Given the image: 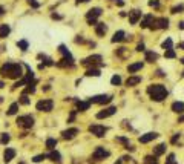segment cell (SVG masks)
Listing matches in <instances>:
<instances>
[{
  "label": "cell",
  "mask_w": 184,
  "mask_h": 164,
  "mask_svg": "<svg viewBox=\"0 0 184 164\" xmlns=\"http://www.w3.org/2000/svg\"><path fill=\"white\" fill-rule=\"evenodd\" d=\"M0 74H2V77H6V78H12V80H16V78H20L23 72H22V65H18V63H11V61H8V63H5L2 68H0Z\"/></svg>",
  "instance_id": "cell-1"
},
{
  "label": "cell",
  "mask_w": 184,
  "mask_h": 164,
  "mask_svg": "<svg viewBox=\"0 0 184 164\" xmlns=\"http://www.w3.org/2000/svg\"><path fill=\"white\" fill-rule=\"evenodd\" d=\"M147 94H149L152 101H163L166 97L169 95L166 86H163V84H150L147 88Z\"/></svg>",
  "instance_id": "cell-2"
},
{
  "label": "cell",
  "mask_w": 184,
  "mask_h": 164,
  "mask_svg": "<svg viewBox=\"0 0 184 164\" xmlns=\"http://www.w3.org/2000/svg\"><path fill=\"white\" fill-rule=\"evenodd\" d=\"M17 126L22 129H31L34 126V117H31V115H22V117H18L17 118Z\"/></svg>",
  "instance_id": "cell-3"
},
{
  "label": "cell",
  "mask_w": 184,
  "mask_h": 164,
  "mask_svg": "<svg viewBox=\"0 0 184 164\" xmlns=\"http://www.w3.org/2000/svg\"><path fill=\"white\" fill-rule=\"evenodd\" d=\"M152 31H157V29H167L169 28V20L166 17H161V18H153V22L150 23L149 26Z\"/></svg>",
  "instance_id": "cell-4"
},
{
  "label": "cell",
  "mask_w": 184,
  "mask_h": 164,
  "mask_svg": "<svg viewBox=\"0 0 184 164\" xmlns=\"http://www.w3.org/2000/svg\"><path fill=\"white\" fill-rule=\"evenodd\" d=\"M110 155V152L109 150H106L104 147H97L95 150H94V153H92V157H91V161L94 160V161H101V160H104V158H108Z\"/></svg>",
  "instance_id": "cell-5"
},
{
  "label": "cell",
  "mask_w": 184,
  "mask_h": 164,
  "mask_svg": "<svg viewBox=\"0 0 184 164\" xmlns=\"http://www.w3.org/2000/svg\"><path fill=\"white\" fill-rule=\"evenodd\" d=\"M101 8H92V9H89L88 11V14H86V20H88V23L89 25H97V18L101 16Z\"/></svg>",
  "instance_id": "cell-6"
},
{
  "label": "cell",
  "mask_w": 184,
  "mask_h": 164,
  "mask_svg": "<svg viewBox=\"0 0 184 164\" xmlns=\"http://www.w3.org/2000/svg\"><path fill=\"white\" fill-rule=\"evenodd\" d=\"M81 65H83V66H86V68L101 66V65H103V63H101V55H91V57L85 58V60L81 61Z\"/></svg>",
  "instance_id": "cell-7"
},
{
  "label": "cell",
  "mask_w": 184,
  "mask_h": 164,
  "mask_svg": "<svg viewBox=\"0 0 184 164\" xmlns=\"http://www.w3.org/2000/svg\"><path fill=\"white\" fill-rule=\"evenodd\" d=\"M36 108H37V110H40V112H51L52 108H54V101H52V100H48V98L40 100L36 104Z\"/></svg>",
  "instance_id": "cell-8"
},
{
  "label": "cell",
  "mask_w": 184,
  "mask_h": 164,
  "mask_svg": "<svg viewBox=\"0 0 184 164\" xmlns=\"http://www.w3.org/2000/svg\"><path fill=\"white\" fill-rule=\"evenodd\" d=\"M89 103H94V104H106V103H110L112 101V95H94L88 100Z\"/></svg>",
  "instance_id": "cell-9"
},
{
  "label": "cell",
  "mask_w": 184,
  "mask_h": 164,
  "mask_svg": "<svg viewBox=\"0 0 184 164\" xmlns=\"http://www.w3.org/2000/svg\"><path fill=\"white\" fill-rule=\"evenodd\" d=\"M89 132H91L92 135L101 138V137H104V133L108 132V128H106V126H101V124H91V126H89Z\"/></svg>",
  "instance_id": "cell-10"
},
{
  "label": "cell",
  "mask_w": 184,
  "mask_h": 164,
  "mask_svg": "<svg viewBox=\"0 0 184 164\" xmlns=\"http://www.w3.org/2000/svg\"><path fill=\"white\" fill-rule=\"evenodd\" d=\"M115 112H117V108H115V106H110V108H106L104 110L98 112V113H97V118H98V120H101V118H108V117H112Z\"/></svg>",
  "instance_id": "cell-11"
},
{
  "label": "cell",
  "mask_w": 184,
  "mask_h": 164,
  "mask_svg": "<svg viewBox=\"0 0 184 164\" xmlns=\"http://www.w3.org/2000/svg\"><path fill=\"white\" fill-rule=\"evenodd\" d=\"M77 135H78V129L77 128H69V129H66V130L61 132V137H63L65 140H72Z\"/></svg>",
  "instance_id": "cell-12"
},
{
  "label": "cell",
  "mask_w": 184,
  "mask_h": 164,
  "mask_svg": "<svg viewBox=\"0 0 184 164\" xmlns=\"http://www.w3.org/2000/svg\"><path fill=\"white\" fill-rule=\"evenodd\" d=\"M141 17H143V14L138 9H133V11L129 12V22H130V25H137L138 20H141Z\"/></svg>",
  "instance_id": "cell-13"
},
{
  "label": "cell",
  "mask_w": 184,
  "mask_h": 164,
  "mask_svg": "<svg viewBox=\"0 0 184 164\" xmlns=\"http://www.w3.org/2000/svg\"><path fill=\"white\" fill-rule=\"evenodd\" d=\"M155 138H158V133H157V132H147V133H144V135H141L138 140H140V143L146 144V143H150V141L155 140Z\"/></svg>",
  "instance_id": "cell-14"
},
{
  "label": "cell",
  "mask_w": 184,
  "mask_h": 164,
  "mask_svg": "<svg viewBox=\"0 0 184 164\" xmlns=\"http://www.w3.org/2000/svg\"><path fill=\"white\" fill-rule=\"evenodd\" d=\"M16 158V150L12 149V147H6V150L3 152V160H5V163H9L11 160H14Z\"/></svg>",
  "instance_id": "cell-15"
},
{
  "label": "cell",
  "mask_w": 184,
  "mask_h": 164,
  "mask_svg": "<svg viewBox=\"0 0 184 164\" xmlns=\"http://www.w3.org/2000/svg\"><path fill=\"white\" fill-rule=\"evenodd\" d=\"M58 51H60V52L63 54V58H65V60H68V61H69L71 65H74L72 55H71V52H69V51L66 49V46H65V45H60V46H58Z\"/></svg>",
  "instance_id": "cell-16"
},
{
  "label": "cell",
  "mask_w": 184,
  "mask_h": 164,
  "mask_svg": "<svg viewBox=\"0 0 184 164\" xmlns=\"http://www.w3.org/2000/svg\"><path fill=\"white\" fill-rule=\"evenodd\" d=\"M95 32L98 37H104V34L108 32V26L104 23H97L95 25Z\"/></svg>",
  "instance_id": "cell-17"
},
{
  "label": "cell",
  "mask_w": 184,
  "mask_h": 164,
  "mask_svg": "<svg viewBox=\"0 0 184 164\" xmlns=\"http://www.w3.org/2000/svg\"><path fill=\"white\" fill-rule=\"evenodd\" d=\"M51 161H54V163H57V164H61V155L57 152V150H51L48 155H46Z\"/></svg>",
  "instance_id": "cell-18"
},
{
  "label": "cell",
  "mask_w": 184,
  "mask_h": 164,
  "mask_svg": "<svg viewBox=\"0 0 184 164\" xmlns=\"http://www.w3.org/2000/svg\"><path fill=\"white\" fill-rule=\"evenodd\" d=\"M138 83H141V77H137V75L129 77L128 80H126V86H128V88H133V86H137Z\"/></svg>",
  "instance_id": "cell-19"
},
{
  "label": "cell",
  "mask_w": 184,
  "mask_h": 164,
  "mask_svg": "<svg viewBox=\"0 0 184 164\" xmlns=\"http://www.w3.org/2000/svg\"><path fill=\"white\" fill-rule=\"evenodd\" d=\"M123 40H126V34H124V31H117L114 37H112V43H118V41H123Z\"/></svg>",
  "instance_id": "cell-20"
},
{
  "label": "cell",
  "mask_w": 184,
  "mask_h": 164,
  "mask_svg": "<svg viewBox=\"0 0 184 164\" xmlns=\"http://www.w3.org/2000/svg\"><path fill=\"white\" fill-rule=\"evenodd\" d=\"M9 32H11L9 25H0V38H6L9 36Z\"/></svg>",
  "instance_id": "cell-21"
},
{
  "label": "cell",
  "mask_w": 184,
  "mask_h": 164,
  "mask_svg": "<svg viewBox=\"0 0 184 164\" xmlns=\"http://www.w3.org/2000/svg\"><path fill=\"white\" fill-rule=\"evenodd\" d=\"M172 110H173L175 113H183L184 112V103H181V101H175V103L172 104Z\"/></svg>",
  "instance_id": "cell-22"
},
{
  "label": "cell",
  "mask_w": 184,
  "mask_h": 164,
  "mask_svg": "<svg viewBox=\"0 0 184 164\" xmlns=\"http://www.w3.org/2000/svg\"><path fill=\"white\" fill-rule=\"evenodd\" d=\"M152 22H153V16H152V14H147V16H144V17H143V20H141V28H149Z\"/></svg>",
  "instance_id": "cell-23"
},
{
  "label": "cell",
  "mask_w": 184,
  "mask_h": 164,
  "mask_svg": "<svg viewBox=\"0 0 184 164\" xmlns=\"http://www.w3.org/2000/svg\"><path fill=\"white\" fill-rule=\"evenodd\" d=\"M115 164H137V161L132 158V157H129V155H126V157H121L118 161Z\"/></svg>",
  "instance_id": "cell-24"
},
{
  "label": "cell",
  "mask_w": 184,
  "mask_h": 164,
  "mask_svg": "<svg viewBox=\"0 0 184 164\" xmlns=\"http://www.w3.org/2000/svg\"><path fill=\"white\" fill-rule=\"evenodd\" d=\"M36 80H32V81H29L28 84H26V88H25V91L23 94H34L36 92Z\"/></svg>",
  "instance_id": "cell-25"
},
{
  "label": "cell",
  "mask_w": 184,
  "mask_h": 164,
  "mask_svg": "<svg viewBox=\"0 0 184 164\" xmlns=\"http://www.w3.org/2000/svg\"><path fill=\"white\" fill-rule=\"evenodd\" d=\"M141 68H143V63H141V61H138V63L129 65V66H128V71H129V74H133V72H137V71H140Z\"/></svg>",
  "instance_id": "cell-26"
},
{
  "label": "cell",
  "mask_w": 184,
  "mask_h": 164,
  "mask_svg": "<svg viewBox=\"0 0 184 164\" xmlns=\"http://www.w3.org/2000/svg\"><path fill=\"white\" fill-rule=\"evenodd\" d=\"M157 60H158V54H157V52H153V51H147L146 52V61L153 63V61H157Z\"/></svg>",
  "instance_id": "cell-27"
},
{
  "label": "cell",
  "mask_w": 184,
  "mask_h": 164,
  "mask_svg": "<svg viewBox=\"0 0 184 164\" xmlns=\"http://www.w3.org/2000/svg\"><path fill=\"white\" fill-rule=\"evenodd\" d=\"M89 106H91V103H89V101H77V109L80 110V112L88 110V109H89Z\"/></svg>",
  "instance_id": "cell-28"
},
{
  "label": "cell",
  "mask_w": 184,
  "mask_h": 164,
  "mask_svg": "<svg viewBox=\"0 0 184 164\" xmlns=\"http://www.w3.org/2000/svg\"><path fill=\"white\" fill-rule=\"evenodd\" d=\"M166 152V144H158V146L153 147V155L155 157H160V155H163Z\"/></svg>",
  "instance_id": "cell-29"
},
{
  "label": "cell",
  "mask_w": 184,
  "mask_h": 164,
  "mask_svg": "<svg viewBox=\"0 0 184 164\" xmlns=\"http://www.w3.org/2000/svg\"><path fill=\"white\" fill-rule=\"evenodd\" d=\"M143 164H158V160H157L155 155H147V157H144Z\"/></svg>",
  "instance_id": "cell-30"
},
{
  "label": "cell",
  "mask_w": 184,
  "mask_h": 164,
  "mask_svg": "<svg viewBox=\"0 0 184 164\" xmlns=\"http://www.w3.org/2000/svg\"><path fill=\"white\" fill-rule=\"evenodd\" d=\"M86 75H88V77H100V75H101V72H100V69L91 68V69H88V71H86Z\"/></svg>",
  "instance_id": "cell-31"
},
{
  "label": "cell",
  "mask_w": 184,
  "mask_h": 164,
  "mask_svg": "<svg viewBox=\"0 0 184 164\" xmlns=\"http://www.w3.org/2000/svg\"><path fill=\"white\" fill-rule=\"evenodd\" d=\"M55 146H57V140H55V138H48V140H46V147H48L49 150H54Z\"/></svg>",
  "instance_id": "cell-32"
},
{
  "label": "cell",
  "mask_w": 184,
  "mask_h": 164,
  "mask_svg": "<svg viewBox=\"0 0 184 164\" xmlns=\"http://www.w3.org/2000/svg\"><path fill=\"white\" fill-rule=\"evenodd\" d=\"M17 110H18V103H12L11 106H9V109H8V115H16L17 113Z\"/></svg>",
  "instance_id": "cell-33"
},
{
  "label": "cell",
  "mask_w": 184,
  "mask_h": 164,
  "mask_svg": "<svg viewBox=\"0 0 184 164\" xmlns=\"http://www.w3.org/2000/svg\"><path fill=\"white\" fill-rule=\"evenodd\" d=\"M163 49H173V43H172V38H166V41H163Z\"/></svg>",
  "instance_id": "cell-34"
},
{
  "label": "cell",
  "mask_w": 184,
  "mask_h": 164,
  "mask_svg": "<svg viewBox=\"0 0 184 164\" xmlns=\"http://www.w3.org/2000/svg\"><path fill=\"white\" fill-rule=\"evenodd\" d=\"M9 140H11L9 133H0V143H2V144H8Z\"/></svg>",
  "instance_id": "cell-35"
},
{
  "label": "cell",
  "mask_w": 184,
  "mask_h": 164,
  "mask_svg": "<svg viewBox=\"0 0 184 164\" xmlns=\"http://www.w3.org/2000/svg\"><path fill=\"white\" fill-rule=\"evenodd\" d=\"M17 46L22 49V51H26L29 45H28V41H26V40H20V41H17Z\"/></svg>",
  "instance_id": "cell-36"
},
{
  "label": "cell",
  "mask_w": 184,
  "mask_h": 164,
  "mask_svg": "<svg viewBox=\"0 0 184 164\" xmlns=\"http://www.w3.org/2000/svg\"><path fill=\"white\" fill-rule=\"evenodd\" d=\"M110 83H112L114 86H118V84L121 83V77H120V75H114V77L110 78Z\"/></svg>",
  "instance_id": "cell-37"
},
{
  "label": "cell",
  "mask_w": 184,
  "mask_h": 164,
  "mask_svg": "<svg viewBox=\"0 0 184 164\" xmlns=\"http://www.w3.org/2000/svg\"><path fill=\"white\" fill-rule=\"evenodd\" d=\"M164 57H166V58H175V57H177V54H175V51H173V49H166Z\"/></svg>",
  "instance_id": "cell-38"
},
{
  "label": "cell",
  "mask_w": 184,
  "mask_h": 164,
  "mask_svg": "<svg viewBox=\"0 0 184 164\" xmlns=\"http://www.w3.org/2000/svg\"><path fill=\"white\" fill-rule=\"evenodd\" d=\"M20 103H22V104H29V103H31V100L28 98V95H26V94H23V95L20 97Z\"/></svg>",
  "instance_id": "cell-39"
},
{
  "label": "cell",
  "mask_w": 184,
  "mask_h": 164,
  "mask_svg": "<svg viewBox=\"0 0 184 164\" xmlns=\"http://www.w3.org/2000/svg\"><path fill=\"white\" fill-rule=\"evenodd\" d=\"M181 11H184L183 5H178V6H173V8H172V14H178V12H181Z\"/></svg>",
  "instance_id": "cell-40"
},
{
  "label": "cell",
  "mask_w": 184,
  "mask_h": 164,
  "mask_svg": "<svg viewBox=\"0 0 184 164\" xmlns=\"http://www.w3.org/2000/svg\"><path fill=\"white\" fill-rule=\"evenodd\" d=\"M166 164H178L175 161V155L173 153H170L169 157H167V160H166Z\"/></svg>",
  "instance_id": "cell-41"
},
{
  "label": "cell",
  "mask_w": 184,
  "mask_h": 164,
  "mask_svg": "<svg viewBox=\"0 0 184 164\" xmlns=\"http://www.w3.org/2000/svg\"><path fill=\"white\" fill-rule=\"evenodd\" d=\"M115 141H118V143H123L124 146H126V144H129V140L126 138V137H117V138H115Z\"/></svg>",
  "instance_id": "cell-42"
},
{
  "label": "cell",
  "mask_w": 184,
  "mask_h": 164,
  "mask_svg": "<svg viewBox=\"0 0 184 164\" xmlns=\"http://www.w3.org/2000/svg\"><path fill=\"white\" fill-rule=\"evenodd\" d=\"M45 158H46V155H37V157L32 158V161H34V163H41Z\"/></svg>",
  "instance_id": "cell-43"
},
{
  "label": "cell",
  "mask_w": 184,
  "mask_h": 164,
  "mask_svg": "<svg viewBox=\"0 0 184 164\" xmlns=\"http://www.w3.org/2000/svg\"><path fill=\"white\" fill-rule=\"evenodd\" d=\"M126 51H128L126 48H120V49L117 51V54L120 55V57H123V58H126V57H128V55H126Z\"/></svg>",
  "instance_id": "cell-44"
},
{
  "label": "cell",
  "mask_w": 184,
  "mask_h": 164,
  "mask_svg": "<svg viewBox=\"0 0 184 164\" xmlns=\"http://www.w3.org/2000/svg\"><path fill=\"white\" fill-rule=\"evenodd\" d=\"M180 137H181L180 133H175V135L172 137V140H170V143H172V144H177V143H178V140H180Z\"/></svg>",
  "instance_id": "cell-45"
},
{
  "label": "cell",
  "mask_w": 184,
  "mask_h": 164,
  "mask_svg": "<svg viewBox=\"0 0 184 164\" xmlns=\"http://www.w3.org/2000/svg\"><path fill=\"white\" fill-rule=\"evenodd\" d=\"M28 3H29L32 8H38V6H40V3H38L37 0H28Z\"/></svg>",
  "instance_id": "cell-46"
},
{
  "label": "cell",
  "mask_w": 184,
  "mask_h": 164,
  "mask_svg": "<svg viewBox=\"0 0 184 164\" xmlns=\"http://www.w3.org/2000/svg\"><path fill=\"white\" fill-rule=\"evenodd\" d=\"M158 5H160V3H158V0H150V2H149V6H153V8H158Z\"/></svg>",
  "instance_id": "cell-47"
},
{
  "label": "cell",
  "mask_w": 184,
  "mask_h": 164,
  "mask_svg": "<svg viewBox=\"0 0 184 164\" xmlns=\"http://www.w3.org/2000/svg\"><path fill=\"white\" fill-rule=\"evenodd\" d=\"M137 51H138V52H141V51H144V45H143V43H140V45L137 46Z\"/></svg>",
  "instance_id": "cell-48"
},
{
  "label": "cell",
  "mask_w": 184,
  "mask_h": 164,
  "mask_svg": "<svg viewBox=\"0 0 184 164\" xmlns=\"http://www.w3.org/2000/svg\"><path fill=\"white\" fill-rule=\"evenodd\" d=\"M75 43H85V38H83V37H77V38H75Z\"/></svg>",
  "instance_id": "cell-49"
},
{
  "label": "cell",
  "mask_w": 184,
  "mask_h": 164,
  "mask_svg": "<svg viewBox=\"0 0 184 164\" xmlns=\"http://www.w3.org/2000/svg\"><path fill=\"white\" fill-rule=\"evenodd\" d=\"M51 17L54 18V20H61V18H63V17H61V16H58V14H52Z\"/></svg>",
  "instance_id": "cell-50"
},
{
  "label": "cell",
  "mask_w": 184,
  "mask_h": 164,
  "mask_svg": "<svg viewBox=\"0 0 184 164\" xmlns=\"http://www.w3.org/2000/svg\"><path fill=\"white\" fill-rule=\"evenodd\" d=\"M74 118H75V110H72V112H71V117H69V123H71V121H74Z\"/></svg>",
  "instance_id": "cell-51"
},
{
  "label": "cell",
  "mask_w": 184,
  "mask_h": 164,
  "mask_svg": "<svg viewBox=\"0 0 184 164\" xmlns=\"http://www.w3.org/2000/svg\"><path fill=\"white\" fill-rule=\"evenodd\" d=\"M114 2H115L118 6H123V5H124V2H123V0H114Z\"/></svg>",
  "instance_id": "cell-52"
},
{
  "label": "cell",
  "mask_w": 184,
  "mask_h": 164,
  "mask_svg": "<svg viewBox=\"0 0 184 164\" xmlns=\"http://www.w3.org/2000/svg\"><path fill=\"white\" fill-rule=\"evenodd\" d=\"M86 2H89V0H75L77 5H80V3H86Z\"/></svg>",
  "instance_id": "cell-53"
},
{
  "label": "cell",
  "mask_w": 184,
  "mask_h": 164,
  "mask_svg": "<svg viewBox=\"0 0 184 164\" xmlns=\"http://www.w3.org/2000/svg\"><path fill=\"white\" fill-rule=\"evenodd\" d=\"M3 14H5V8H3V6H0V17H2Z\"/></svg>",
  "instance_id": "cell-54"
},
{
  "label": "cell",
  "mask_w": 184,
  "mask_h": 164,
  "mask_svg": "<svg viewBox=\"0 0 184 164\" xmlns=\"http://www.w3.org/2000/svg\"><path fill=\"white\" fill-rule=\"evenodd\" d=\"M178 123H184V115H183V117H180V118H178Z\"/></svg>",
  "instance_id": "cell-55"
},
{
  "label": "cell",
  "mask_w": 184,
  "mask_h": 164,
  "mask_svg": "<svg viewBox=\"0 0 184 164\" xmlns=\"http://www.w3.org/2000/svg\"><path fill=\"white\" fill-rule=\"evenodd\" d=\"M180 29H184V22H181V23H180Z\"/></svg>",
  "instance_id": "cell-56"
},
{
  "label": "cell",
  "mask_w": 184,
  "mask_h": 164,
  "mask_svg": "<svg viewBox=\"0 0 184 164\" xmlns=\"http://www.w3.org/2000/svg\"><path fill=\"white\" fill-rule=\"evenodd\" d=\"M3 86H5V84H3V81H2V80H0V89H2V88H3Z\"/></svg>",
  "instance_id": "cell-57"
},
{
  "label": "cell",
  "mask_w": 184,
  "mask_h": 164,
  "mask_svg": "<svg viewBox=\"0 0 184 164\" xmlns=\"http://www.w3.org/2000/svg\"><path fill=\"white\" fill-rule=\"evenodd\" d=\"M2 101H3V98H2V97H0V103H2Z\"/></svg>",
  "instance_id": "cell-58"
},
{
  "label": "cell",
  "mask_w": 184,
  "mask_h": 164,
  "mask_svg": "<svg viewBox=\"0 0 184 164\" xmlns=\"http://www.w3.org/2000/svg\"><path fill=\"white\" fill-rule=\"evenodd\" d=\"M181 63H183V65H184V58H183V60H181Z\"/></svg>",
  "instance_id": "cell-59"
},
{
  "label": "cell",
  "mask_w": 184,
  "mask_h": 164,
  "mask_svg": "<svg viewBox=\"0 0 184 164\" xmlns=\"http://www.w3.org/2000/svg\"><path fill=\"white\" fill-rule=\"evenodd\" d=\"M18 164H25V163H23V161H22V163H18Z\"/></svg>",
  "instance_id": "cell-60"
},
{
  "label": "cell",
  "mask_w": 184,
  "mask_h": 164,
  "mask_svg": "<svg viewBox=\"0 0 184 164\" xmlns=\"http://www.w3.org/2000/svg\"><path fill=\"white\" fill-rule=\"evenodd\" d=\"M183 77H184V72H183Z\"/></svg>",
  "instance_id": "cell-61"
}]
</instances>
